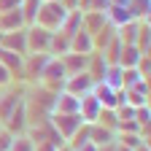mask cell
Masks as SVG:
<instances>
[{
	"label": "cell",
	"mask_w": 151,
	"mask_h": 151,
	"mask_svg": "<svg viewBox=\"0 0 151 151\" xmlns=\"http://www.w3.org/2000/svg\"><path fill=\"white\" fill-rule=\"evenodd\" d=\"M78 116H81L84 124H94V122H97V116H100V103H97V97H94L92 92H86V94L78 97Z\"/></svg>",
	"instance_id": "obj_11"
},
{
	"label": "cell",
	"mask_w": 151,
	"mask_h": 151,
	"mask_svg": "<svg viewBox=\"0 0 151 151\" xmlns=\"http://www.w3.org/2000/svg\"><path fill=\"white\" fill-rule=\"evenodd\" d=\"M113 143H122V146H127V148L135 151V148H138V146H143L146 140L138 135V132H116V140H113Z\"/></svg>",
	"instance_id": "obj_31"
},
{
	"label": "cell",
	"mask_w": 151,
	"mask_h": 151,
	"mask_svg": "<svg viewBox=\"0 0 151 151\" xmlns=\"http://www.w3.org/2000/svg\"><path fill=\"white\" fill-rule=\"evenodd\" d=\"M65 78H68V73H65V68H62V60H60V57H51V60L46 62V68L41 70L38 86H43V89H49V92H62Z\"/></svg>",
	"instance_id": "obj_2"
},
{
	"label": "cell",
	"mask_w": 151,
	"mask_h": 151,
	"mask_svg": "<svg viewBox=\"0 0 151 151\" xmlns=\"http://www.w3.org/2000/svg\"><path fill=\"white\" fill-rule=\"evenodd\" d=\"M105 24L108 22H105V14L103 11H84V16H81V30H86L89 35L100 32Z\"/></svg>",
	"instance_id": "obj_17"
},
{
	"label": "cell",
	"mask_w": 151,
	"mask_h": 151,
	"mask_svg": "<svg viewBox=\"0 0 151 151\" xmlns=\"http://www.w3.org/2000/svg\"><path fill=\"white\" fill-rule=\"evenodd\" d=\"M127 11L132 14V19L146 22L148 14H151V0H129V3H127Z\"/></svg>",
	"instance_id": "obj_27"
},
{
	"label": "cell",
	"mask_w": 151,
	"mask_h": 151,
	"mask_svg": "<svg viewBox=\"0 0 151 151\" xmlns=\"http://www.w3.org/2000/svg\"><path fill=\"white\" fill-rule=\"evenodd\" d=\"M57 151H73V148H70V146L65 143V146H60V148H57Z\"/></svg>",
	"instance_id": "obj_45"
},
{
	"label": "cell",
	"mask_w": 151,
	"mask_h": 151,
	"mask_svg": "<svg viewBox=\"0 0 151 151\" xmlns=\"http://www.w3.org/2000/svg\"><path fill=\"white\" fill-rule=\"evenodd\" d=\"M49 122H51V124H54V129L62 135V140H65V143L76 135V129L84 124L78 113H51V116H49Z\"/></svg>",
	"instance_id": "obj_4"
},
{
	"label": "cell",
	"mask_w": 151,
	"mask_h": 151,
	"mask_svg": "<svg viewBox=\"0 0 151 151\" xmlns=\"http://www.w3.org/2000/svg\"><path fill=\"white\" fill-rule=\"evenodd\" d=\"M14 73L6 68V65H0V89H8V86H14Z\"/></svg>",
	"instance_id": "obj_36"
},
{
	"label": "cell",
	"mask_w": 151,
	"mask_h": 151,
	"mask_svg": "<svg viewBox=\"0 0 151 151\" xmlns=\"http://www.w3.org/2000/svg\"><path fill=\"white\" fill-rule=\"evenodd\" d=\"M27 138H30L32 143H51V146H57V148H60V146H65L62 135L54 129V124H51L49 119L30 124V127H27Z\"/></svg>",
	"instance_id": "obj_3"
},
{
	"label": "cell",
	"mask_w": 151,
	"mask_h": 151,
	"mask_svg": "<svg viewBox=\"0 0 151 151\" xmlns=\"http://www.w3.org/2000/svg\"><path fill=\"white\" fill-rule=\"evenodd\" d=\"M0 65H6L11 73H14V78L22 81V70H24V54H16V51H8L0 46Z\"/></svg>",
	"instance_id": "obj_12"
},
{
	"label": "cell",
	"mask_w": 151,
	"mask_h": 151,
	"mask_svg": "<svg viewBox=\"0 0 151 151\" xmlns=\"http://www.w3.org/2000/svg\"><path fill=\"white\" fill-rule=\"evenodd\" d=\"M138 81H143L140 70H138V68H124V73H122V84H124V89H129L132 84H138Z\"/></svg>",
	"instance_id": "obj_34"
},
{
	"label": "cell",
	"mask_w": 151,
	"mask_h": 151,
	"mask_svg": "<svg viewBox=\"0 0 151 151\" xmlns=\"http://www.w3.org/2000/svg\"><path fill=\"white\" fill-rule=\"evenodd\" d=\"M43 0H22V6H19V11H22L24 16V24H35V16H38V8H41Z\"/></svg>",
	"instance_id": "obj_29"
},
{
	"label": "cell",
	"mask_w": 151,
	"mask_h": 151,
	"mask_svg": "<svg viewBox=\"0 0 151 151\" xmlns=\"http://www.w3.org/2000/svg\"><path fill=\"white\" fill-rule=\"evenodd\" d=\"M22 6V0H0V14H6V11H14Z\"/></svg>",
	"instance_id": "obj_40"
},
{
	"label": "cell",
	"mask_w": 151,
	"mask_h": 151,
	"mask_svg": "<svg viewBox=\"0 0 151 151\" xmlns=\"http://www.w3.org/2000/svg\"><path fill=\"white\" fill-rule=\"evenodd\" d=\"M49 41H51V32L30 24L27 27V54H49Z\"/></svg>",
	"instance_id": "obj_6"
},
{
	"label": "cell",
	"mask_w": 151,
	"mask_h": 151,
	"mask_svg": "<svg viewBox=\"0 0 151 151\" xmlns=\"http://www.w3.org/2000/svg\"><path fill=\"white\" fill-rule=\"evenodd\" d=\"M138 30H140V22H138V19H132V22H127L124 27H119L116 35H119L122 46H135V41H138Z\"/></svg>",
	"instance_id": "obj_23"
},
{
	"label": "cell",
	"mask_w": 151,
	"mask_h": 151,
	"mask_svg": "<svg viewBox=\"0 0 151 151\" xmlns=\"http://www.w3.org/2000/svg\"><path fill=\"white\" fill-rule=\"evenodd\" d=\"M51 113H78V97H76V94H68V92H57Z\"/></svg>",
	"instance_id": "obj_16"
},
{
	"label": "cell",
	"mask_w": 151,
	"mask_h": 151,
	"mask_svg": "<svg viewBox=\"0 0 151 151\" xmlns=\"http://www.w3.org/2000/svg\"><path fill=\"white\" fill-rule=\"evenodd\" d=\"M0 46L16 54H27V27L14 30V32H0Z\"/></svg>",
	"instance_id": "obj_10"
},
{
	"label": "cell",
	"mask_w": 151,
	"mask_h": 151,
	"mask_svg": "<svg viewBox=\"0 0 151 151\" xmlns=\"http://www.w3.org/2000/svg\"><path fill=\"white\" fill-rule=\"evenodd\" d=\"M116 35V27H111V24H105L100 32H94L92 35V43H94V51H103L108 43H111V38Z\"/></svg>",
	"instance_id": "obj_28"
},
{
	"label": "cell",
	"mask_w": 151,
	"mask_h": 151,
	"mask_svg": "<svg viewBox=\"0 0 151 151\" xmlns=\"http://www.w3.org/2000/svg\"><path fill=\"white\" fill-rule=\"evenodd\" d=\"M148 38H151V27H148V19H146V22H140V30H138V41H135V46H138L143 54H148Z\"/></svg>",
	"instance_id": "obj_32"
},
{
	"label": "cell",
	"mask_w": 151,
	"mask_h": 151,
	"mask_svg": "<svg viewBox=\"0 0 151 151\" xmlns=\"http://www.w3.org/2000/svg\"><path fill=\"white\" fill-rule=\"evenodd\" d=\"M92 86H94L92 76H89V73L84 70V73L68 76V78H65V86H62V92H68V94H76V97H81V94L92 92Z\"/></svg>",
	"instance_id": "obj_9"
},
{
	"label": "cell",
	"mask_w": 151,
	"mask_h": 151,
	"mask_svg": "<svg viewBox=\"0 0 151 151\" xmlns=\"http://www.w3.org/2000/svg\"><path fill=\"white\" fill-rule=\"evenodd\" d=\"M22 27H27V24H24V16L19 8L0 14V32H14V30H22Z\"/></svg>",
	"instance_id": "obj_18"
},
{
	"label": "cell",
	"mask_w": 151,
	"mask_h": 151,
	"mask_svg": "<svg viewBox=\"0 0 151 151\" xmlns=\"http://www.w3.org/2000/svg\"><path fill=\"white\" fill-rule=\"evenodd\" d=\"M3 127L11 132V135H22V132H27V127H30V119H27V105H24V97L19 100V105L11 111V116L3 122Z\"/></svg>",
	"instance_id": "obj_8"
},
{
	"label": "cell",
	"mask_w": 151,
	"mask_h": 151,
	"mask_svg": "<svg viewBox=\"0 0 151 151\" xmlns=\"http://www.w3.org/2000/svg\"><path fill=\"white\" fill-rule=\"evenodd\" d=\"M135 151H151V148H148V143H143V146H138Z\"/></svg>",
	"instance_id": "obj_44"
},
{
	"label": "cell",
	"mask_w": 151,
	"mask_h": 151,
	"mask_svg": "<svg viewBox=\"0 0 151 151\" xmlns=\"http://www.w3.org/2000/svg\"><path fill=\"white\" fill-rule=\"evenodd\" d=\"M135 122H138L140 127H146V124L151 122V108H148V105H140V108H135Z\"/></svg>",
	"instance_id": "obj_35"
},
{
	"label": "cell",
	"mask_w": 151,
	"mask_h": 151,
	"mask_svg": "<svg viewBox=\"0 0 151 151\" xmlns=\"http://www.w3.org/2000/svg\"><path fill=\"white\" fill-rule=\"evenodd\" d=\"M113 151H132V148H127V146H122V143H113Z\"/></svg>",
	"instance_id": "obj_43"
},
{
	"label": "cell",
	"mask_w": 151,
	"mask_h": 151,
	"mask_svg": "<svg viewBox=\"0 0 151 151\" xmlns=\"http://www.w3.org/2000/svg\"><path fill=\"white\" fill-rule=\"evenodd\" d=\"M62 60V68L68 76H76V73H84L86 70V62H89V54H76V51H68L60 57Z\"/></svg>",
	"instance_id": "obj_14"
},
{
	"label": "cell",
	"mask_w": 151,
	"mask_h": 151,
	"mask_svg": "<svg viewBox=\"0 0 151 151\" xmlns=\"http://www.w3.org/2000/svg\"><path fill=\"white\" fill-rule=\"evenodd\" d=\"M32 151H57V146H51V143H35Z\"/></svg>",
	"instance_id": "obj_41"
},
{
	"label": "cell",
	"mask_w": 151,
	"mask_h": 151,
	"mask_svg": "<svg viewBox=\"0 0 151 151\" xmlns=\"http://www.w3.org/2000/svg\"><path fill=\"white\" fill-rule=\"evenodd\" d=\"M51 60V54H24V70H22V81L38 84L41 70L46 68V62Z\"/></svg>",
	"instance_id": "obj_7"
},
{
	"label": "cell",
	"mask_w": 151,
	"mask_h": 151,
	"mask_svg": "<svg viewBox=\"0 0 151 151\" xmlns=\"http://www.w3.org/2000/svg\"><path fill=\"white\" fill-rule=\"evenodd\" d=\"M105 22L111 24V27H124L127 22H132V14L127 11V8H122V6H108L105 8Z\"/></svg>",
	"instance_id": "obj_19"
},
{
	"label": "cell",
	"mask_w": 151,
	"mask_h": 151,
	"mask_svg": "<svg viewBox=\"0 0 151 151\" xmlns=\"http://www.w3.org/2000/svg\"><path fill=\"white\" fill-rule=\"evenodd\" d=\"M11 143H14V135L3 127L0 129V151H11Z\"/></svg>",
	"instance_id": "obj_37"
},
{
	"label": "cell",
	"mask_w": 151,
	"mask_h": 151,
	"mask_svg": "<svg viewBox=\"0 0 151 151\" xmlns=\"http://www.w3.org/2000/svg\"><path fill=\"white\" fill-rule=\"evenodd\" d=\"M140 57H143V51H140L138 46H122V54H119V65H122V68H138Z\"/></svg>",
	"instance_id": "obj_25"
},
{
	"label": "cell",
	"mask_w": 151,
	"mask_h": 151,
	"mask_svg": "<svg viewBox=\"0 0 151 151\" xmlns=\"http://www.w3.org/2000/svg\"><path fill=\"white\" fill-rule=\"evenodd\" d=\"M70 51V38L65 35V32H51V41H49V54L51 57H62V54H68Z\"/></svg>",
	"instance_id": "obj_22"
},
{
	"label": "cell",
	"mask_w": 151,
	"mask_h": 151,
	"mask_svg": "<svg viewBox=\"0 0 151 151\" xmlns=\"http://www.w3.org/2000/svg\"><path fill=\"white\" fill-rule=\"evenodd\" d=\"M70 51H76V54H92L94 51L92 35L86 30H78L76 35H70Z\"/></svg>",
	"instance_id": "obj_20"
},
{
	"label": "cell",
	"mask_w": 151,
	"mask_h": 151,
	"mask_svg": "<svg viewBox=\"0 0 151 151\" xmlns=\"http://www.w3.org/2000/svg\"><path fill=\"white\" fill-rule=\"evenodd\" d=\"M108 6H111V0H89V8H86V11H103V14H105Z\"/></svg>",
	"instance_id": "obj_39"
},
{
	"label": "cell",
	"mask_w": 151,
	"mask_h": 151,
	"mask_svg": "<svg viewBox=\"0 0 151 151\" xmlns=\"http://www.w3.org/2000/svg\"><path fill=\"white\" fill-rule=\"evenodd\" d=\"M138 70H140V76H143V78H148V73H151V62H148V54H143V57H140V62H138Z\"/></svg>",
	"instance_id": "obj_38"
},
{
	"label": "cell",
	"mask_w": 151,
	"mask_h": 151,
	"mask_svg": "<svg viewBox=\"0 0 151 151\" xmlns=\"http://www.w3.org/2000/svg\"><path fill=\"white\" fill-rule=\"evenodd\" d=\"M81 16H84V11H78V8H76V11H68L65 22H62V27H60V32H65L68 38L76 35V32L81 30Z\"/></svg>",
	"instance_id": "obj_26"
},
{
	"label": "cell",
	"mask_w": 151,
	"mask_h": 151,
	"mask_svg": "<svg viewBox=\"0 0 151 151\" xmlns=\"http://www.w3.org/2000/svg\"><path fill=\"white\" fill-rule=\"evenodd\" d=\"M65 16H68V8L60 3V0H43L41 8H38L35 24H38V27H43V30H49V32H57V30L62 27Z\"/></svg>",
	"instance_id": "obj_1"
},
{
	"label": "cell",
	"mask_w": 151,
	"mask_h": 151,
	"mask_svg": "<svg viewBox=\"0 0 151 151\" xmlns=\"http://www.w3.org/2000/svg\"><path fill=\"white\" fill-rule=\"evenodd\" d=\"M113 140H116V132L113 129H108V127H103V124H89V143H94L97 148H103V146H111Z\"/></svg>",
	"instance_id": "obj_15"
},
{
	"label": "cell",
	"mask_w": 151,
	"mask_h": 151,
	"mask_svg": "<svg viewBox=\"0 0 151 151\" xmlns=\"http://www.w3.org/2000/svg\"><path fill=\"white\" fill-rule=\"evenodd\" d=\"M22 97H24V94L14 92L11 86H8V89H0V124L11 116V111L19 105V100H22Z\"/></svg>",
	"instance_id": "obj_13"
},
{
	"label": "cell",
	"mask_w": 151,
	"mask_h": 151,
	"mask_svg": "<svg viewBox=\"0 0 151 151\" xmlns=\"http://www.w3.org/2000/svg\"><path fill=\"white\" fill-rule=\"evenodd\" d=\"M0 129H3V124H0Z\"/></svg>",
	"instance_id": "obj_47"
},
{
	"label": "cell",
	"mask_w": 151,
	"mask_h": 151,
	"mask_svg": "<svg viewBox=\"0 0 151 151\" xmlns=\"http://www.w3.org/2000/svg\"><path fill=\"white\" fill-rule=\"evenodd\" d=\"M35 143L27 138V132H22V135H14V143H11V151H32Z\"/></svg>",
	"instance_id": "obj_33"
},
{
	"label": "cell",
	"mask_w": 151,
	"mask_h": 151,
	"mask_svg": "<svg viewBox=\"0 0 151 151\" xmlns=\"http://www.w3.org/2000/svg\"><path fill=\"white\" fill-rule=\"evenodd\" d=\"M100 151H113V143H111V146H103Z\"/></svg>",
	"instance_id": "obj_46"
},
{
	"label": "cell",
	"mask_w": 151,
	"mask_h": 151,
	"mask_svg": "<svg viewBox=\"0 0 151 151\" xmlns=\"http://www.w3.org/2000/svg\"><path fill=\"white\" fill-rule=\"evenodd\" d=\"M76 151H100V148L94 146V143H89V140H86V143H81V146L76 148Z\"/></svg>",
	"instance_id": "obj_42"
},
{
	"label": "cell",
	"mask_w": 151,
	"mask_h": 151,
	"mask_svg": "<svg viewBox=\"0 0 151 151\" xmlns=\"http://www.w3.org/2000/svg\"><path fill=\"white\" fill-rule=\"evenodd\" d=\"M105 68H108V62L103 60V54H100V51H92V54H89V62H86V73L92 76V81H94V84L103 81Z\"/></svg>",
	"instance_id": "obj_21"
},
{
	"label": "cell",
	"mask_w": 151,
	"mask_h": 151,
	"mask_svg": "<svg viewBox=\"0 0 151 151\" xmlns=\"http://www.w3.org/2000/svg\"><path fill=\"white\" fill-rule=\"evenodd\" d=\"M97 124H103V127H108V129H113V132H116V129H119V113L113 111V108H100Z\"/></svg>",
	"instance_id": "obj_30"
},
{
	"label": "cell",
	"mask_w": 151,
	"mask_h": 151,
	"mask_svg": "<svg viewBox=\"0 0 151 151\" xmlns=\"http://www.w3.org/2000/svg\"><path fill=\"white\" fill-rule=\"evenodd\" d=\"M122 73H124V68L122 65H108L105 68V73H103V84L105 86H111V89H124V84H122Z\"/></svg>",
	"instance_id": "obj_24"
},
{
	"label": "cell",
	"mask_w": 151,
	"mask_h": 151,
	"mask_svg": "<svg viewBox=\"0 0 151 151\" xmlns=\"http://www.w3.org/2000/svg\"><path fill=\"white\" fill-rule=\"evenodd\" d=\"M92 94H94V97H97V103H100V108H113V111H116L119 105H124L127 100H124V89H111V86H105L103 81H97V84H94L92 86Z\"/></svg>",
	"instance_id": "obj_5"
}]
</instances>
